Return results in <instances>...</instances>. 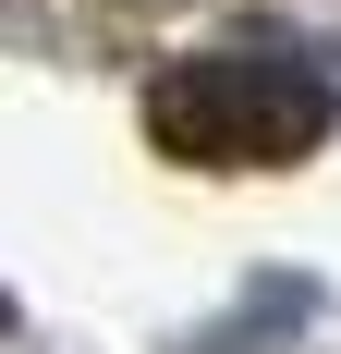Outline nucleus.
Here are the masks:
<instances>
[{"mask_svg": "<svg viewBox=\"0 0 341 354\" xmlns=\"http://www.w3.org/2000/svg\"><path fill=\"white\" fill-rule=\"evenodd\" d=\"M341 110V73L329 62H293V49H207V62H170L146 86V135L170 159H207V171H232V159H305L317 122Z\"/></svg>", "mask_w": 341, "mask_h": 354, "instance_id": "nucleus-1", "label": "nucleus"}]
</instances>
